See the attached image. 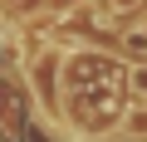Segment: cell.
Instances as JSON below:
<instances>
[{"mask_svg":"<svg viewBox=\"0 0 147 142\" xmlns=\"http://www.w3.org/2000/svg\"><path fill=\"white\" fill-rule=\"evenodd\" d=\"M123 132H127L132 142H147V103H132V108L123 113Z\"/></svg>","mask_w":147,"mask_h":142,"instance_id":"1","label":"cell"},{"mask_svg":"<svg viewBox=\"0 0 147 142\" xmlns=\"http://www.w3.org/2000/svg\"><path fill=\"white\" fill-rule=\"evenodd\" d=\"M127 88H132L137 103H147V64H132L127 69Z\"/></svg>","mask_w":147,"mask_h":142,"instance_id":"2","label":"cell"},{"mask_svg":"<svg viewBox=\"0 0 147 142\" xmlns=\"http://www.w3.org/2000/svg\"><path fill=\"white\" fill-rule=\"evenodd\" d=\"M132 5H137V0H108V10H113V15H118V10H132Z\"/></svg>","mask_w":147,"mask_h":142,"instance_id":"3","label":"cell"}]
</instances>
